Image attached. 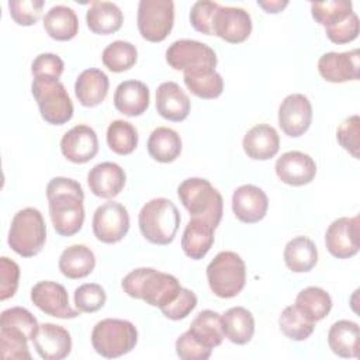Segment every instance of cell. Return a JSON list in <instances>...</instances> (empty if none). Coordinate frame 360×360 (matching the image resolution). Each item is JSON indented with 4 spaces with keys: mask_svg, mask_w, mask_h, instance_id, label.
I'll return each instance as SVG.
<instances>
[{
    "mask_svg": "<svg viewBox=\"0 0 360 360\" xmlns=\"http://www.w3.org/2000/svg\"><path fill=\"white\" fill-rule=\"evenodd\" d=\"M32 343L44 360H62L72 352L70 333L63 326L49 322L38 326Z\"/></svg>",
    "mask_w": 360,
    "mask_h": 360,
    "instance_id": "cell-18",
    "label": "cell"
},
{
    "mask_svg": "<svg viewBox=\"0 0 360 360\" xmlns=\"http://www.w3.org/2000/svg\"><path fill=\"white\" fill-rule=\"evenodd\" d=\"M214 231L215 228L210 222L201 218H191L181 236V248L186 256L193 260L202 259L214 245Z\"/></svg>",
    "mask_w": 360,
    "mask_h": 360,
    "instance_id": "cell-25",
    "label": "cell"
},
{
    "mask_svg": "<svg viewBox=\"0 0 360 360\" xmlns=\"http://www.w3.org/2000/svg\"><path fill=\"white\" fill-rule=\"evenodd\" d=\"M312 121V105L307 96L288 94L278 107V125L291 138L304 135Z\"/></svg>",
    "mask_w": 360,
    "mask_h": 360,
    "instance_id": "cell-14",
    "label": "cell"
},
{
    "mask_svg": "<svg viewBox=\"0 0 360 360\" xmlns=\"http://www.w3.org/2000/svg\"><path fill=\"white\" fill-rule=\"evenodd\" d=\"M183 73L184 84L194 96L205 100H212L222 94L224 80L222 76L215 69L201 68Z\"/></svg>",
    "mask_w": 360,
    "mask_h": 360,
    "instance_id": "cell-35",
    "label": "cell"
},
{
    "mask_svg": "<svg viewBox=\"0 0 360 360\" xmlns=\"http://www.w3.org/2000/svg\"><path fill=\"white\" fill-rule=\"evenodd\" d=\"M30 339L14 329L0 326V350L4 360H31V353L28 349Z\"/></svg>",
    "mask_w": 360,
    "mask_h": 360,
    "instance_id": "cell-41",
    "label": "cell"
},
{
    "mask_svg": "<svg viewBox=\"0 0 360 360\" xmlns=\"http://www.w3.org/2000/svg\"><path fill=\"white\" fill-rule=\"evenodd\" d=\"M269 208L266 193L253 184H243L232 194V211L245 224H255L264 218Z\"/></svg>",
    "mask_w": 360,
    "mask_h": 360,
    "instance_id": "cell-20",
    "label": "cell"
},
{
    "mask_svg": "<svg viewBox=\"0 0 360 360\" xmlns=\"http://www.w3.org/2000/svg\"><path fill=\"white\" fill-rule=\"evenodd\" d=\"M222 318L224 335L235 345H246L255 333V318L252 312L243 307L229 308Z\"/></svg>",
    "mask_w": 360,
    "mask_h": 360,
    "instance_id": "cell-30",
    "label": "cell"
},
{
    "mask_svg": "<svg viewBox=\"0 0 360 360\" xmlns=\"http://www.w3.org/2000/svg\"><path fill=\"white\" fill-rule=\"evenodd\" d=\"M274 169L283 183L295 187L311 183L316 174V165L314 159L300 150L283 153L277 159Z\"/></svg>",
    "mask_w": 360,
    "mask_h": 360,
    "instance_id": "cell-19",
    "label": "cell"
},
{
    "mask_svg": "<svg viewBox=\"0 0 360 360\" xmlns=\"http://www.w3.org/2000/svg\"><path fill=\"white\" fill-rule=\"evenodd\" d=\"M44 1L42 0H10L8 10L10 15L18 25H32L42 15Z\"/></svg>",
    "mask_w": 360,
    "mask_h": 360,
    "instance_id": "cell-44",
    "label": "cell"
},
{
    "mask_svg": "<svg viewBox=\"0 0 360 360\" xmlns=\"http://www.w3.org/2000/svg\"><path fill=\"white\" fill-rule=\"evenodd\" d=\"M136 22L143 39L162 42L173 28L174 3L172 0H141Z\"/></svg>",
    "mask_w": 360,
    "mask_h": 360,
    "instance_id": "cell-9",
    "label": "cell"
},
{
    "mask_svg": "<svg viewBox=\"0 0 360 360\" xmlns=\"http://www.w3.org/2000/svg\"><path fill=\"white\" fill-rule=\"evenodd\" d=\"M107 75L96 68L83 70L75 83V94L79 103L84 107H96L101 104L108 93Z\"/></svg>",
    "mask_w": 360,
    "mask_h": 360,
    "instance_id": "cell-26",
    "label": "cell"
},
{
    "mask_svg": "<svg viewBox=\"0 0 360 360\" xmlns=\"http://www.w3.org/2000/svg\"><path fill=\"white\" fill-rule=\"evenodd\" d=\"M278 326L280 330L291 340H305L308 339L314 329H315V322L308 321L297 308L295 305L285 307L283 312L278 316Z\"/></svg>",
    "mask_w": 360,
    "mask_h": 360,
    "instance_id": "cell-39",
    "label": "cell"
},
{
    "mask_svg": "<svg viewBox=\"0 0 360 360\" xmlns=\"http://www.w3.org/2000/svg\"><path fill=\"white\" fill-rule=\"evenodd\" d=\"M146 146L150 158L160 163H170L181 153V138L172 128L158 127L149 135Z\"/></svg>",
    "mask_w": 360,
    "mask_h": 360,
    "instance_id": "cell-34",
    "label": "cell"
},
{
    "mask_svg": "<svg viewBox=\"0 0 360 360\" xmlns=\"http://www.w3.org/2000/svg\"><path fill=\"white\" fill-rule=\"evenodd\" d=\"M188 330L198 343L211 350L219 346L225 338L222 318L218 312L211 309L198 312L197 316L191 321Z\"/></svg>",
    "mask_w": 360,
    "mask_h": 360,
    "instance_id": "cell-33",
    "label": "cell"
},
{
    "mask_svg": "<svg viewBox=\"0 0 360 360\" xmlns=\"http://www.w3.org/2000/svg\"><path fill=\"white\" fill-rule=\"evenodd\" d=\"M31 301L46 315L72 319L80 315V311L72 308L66 288L56 281H39L31 288Z\"/></svg>",
    "mask_w": 360,
    "mask_h": 360,
    "instance_id": "cell-13",
    "label": "cell"
},
{
    "mask_svg": "<svg viewBox=\"0 0 360 360\" xmlns=\"http://www.w3.org/2000/svg\"><path fill=\"white\" fill-rule=\"evenodd\" d=\"M207 280L211 291L217 297H236L246 283V266L243 259L231 250L219 252L207 266Z\"/></svg>",
    "mask_w": 360,
    "mask_h": 360,
    "instance_id": "cell-7",
    "label": "cell"
},
{
    "mask_svg": "<svg viewBox=\"0 0 360 360\" xmlns=\"http://www.w3.org/2000/svg\"><path fill=\"white\" fill-rule=\"evenodd\" d=\"M0 326L18 330L24 333L30 340H32L39 325L37 318L28 309L22 307H13L1 312Z\"/></svg>",
    "mask_w": 360,
    "mask_h": 360,
    "instance_id": "cell-42",
    "label": "cell"
},
{
    "mask_svg": "<svg viewBox=\"0 0 360 360\" xmlns=\"http://www.w3.org/2000/svg\"><path fill=\"white\" fill-rule=\"evenodd\" d=\"M65 63L55 53H39L31 63V73L38 80H59Z\"/></svg>",
    "mask_w": 360,
    "mask_h": 360,
    "instance_id": "cell-46",
    "label": "cell"
},
{
    "mask_svg": "<svg viewBox=\"0 0 360 360\" xmlns=\"http://www.w3.org/2000/svg\"><path fill=\"white\" fill-rule=\"evenodd\" d=\"M94 236L103 243L120 242L129 229V215L127 208L115 201L100 205L93 215Z\"/></svg>",
    "mask_w": 360,
    "mask_h": 360,
    "instance_id": "cell-11",
    "label": "cell"
},
{
    "mask_svg": "<svg viewBox=\"0 0 360 360\" xmlns=\"http://www.w3.org/2000/svg\"><path fill=\"white\" fill-rule=\"evenodd\" d=\"M149 89L141 80L121 82L114 93V107L124 115H142L149 107Z\"/></svg>",
    "mask_w": 360,
    "mask_h": 360,
    "instance_id": "cell-24",
    "label": "cell"
},
{
    "mask_svg": "<svg viewBox=\"0 0 360 360\" xmlns=\"http://www.w3.org/2000/svg\"><path fill=\"white\" fill-rule=\"evenodd\" d=\"M294 305L308 321L318 322L330 312L332 298L321 287H307L298 292Z\"/></svg>",
    "mask_w": 360,
    "mask_h": 360,
    "instance_id": "cell-36",
    "label": "cell"
},
{
    "mask_svg": "<svg viewBox=\"0 0 360 360\" xmlns=\"http://www.w3.org/2000/svg\"><path fill=\"white\" fill-rule=\"evenodd\" d=\"M359 49L349 52H328L318 60L319 75L330 83H343L360 77Z\"/></svg>",
    "mask_w": 360,
    "mask_h": 360,
    "instance_id": "cell-17",
    "label": "cell"
},
{
    "mask_svg": "<svg viewBox=\"0 0 360 360\" xmlns=\"http://www.w3.org/2000/svg\"><path fill=\"white\" fill-rule=\"evenodd\" d=\"M75 305L80 312H96L105 304L107 295L104 288L97 283H86L79 285L73 294Z\"/></svg>",
    "mask_w": 360,
    "mask_h": 360,
    "instance_id": "cell-43",
    "label": "cell"
},
{
    "mask_svg": "<svg viewBox=\"0 0 360 360\" xmlns=\"http://www.w3.org/2000/svg\"><path fill=\"white\" fill-rule=\"evenodd\" d=\"M121 287L127 295L142 300L150 307H158L159 309L170 304L181 288L174 276L152 267H139L132 270L122 278Z\"/></svg>",
    "mask_w": 360,
    "mask_h": 360,
    "instance_id": "cell-2",
    "label": "cell"
},
{
    "mask_svg": "<svg viewBox=\"0 0 360 360\" xmlns=\"http://www.w3.org/2000/svg\"><path fill=\"white\" fill-rule=\"evenodd\" d=\"M60 152L72 163H87L98 152L96 131L84 124L75 125L60 139Z\"/></svg>",
    "mask_w": 360,
    "mask_h": 360,
    "instance_id": "cell-16",
    "label": "cell"
},
{
    "mask_svg": "<svg viewBox=\"0 0 360 360\" xmlns=\"http://www.w3.org/2000/svg\"><path fill=\"white\" fill-rule=\"evenodd\" d=\"M325 34L333 44H338V45L354 41L359 35V17H357V14L353 11L352 14H349L347 17L340 20L339 22H336L330 27H326Z\"/></svg>",
    "mask_w": 360,
    "mask_h": 360,
    "instance_id": "cell-48",
    "label": "cell"
},
{
    "mask_svg": "<svg viewBox=\"0 0 360 360\" xmlns=\"http://www.w3.org/2000/svg\"><path fill=\"white\" fill-rule=\"evenodd\" d=\"M283 256L287 267L294 273H307L312 270L318 262L316 246L307 236H295L288 240Z\"/></svg>",
    "mask_w": 360,
    "mask_h": 360,
    "instance_id": "cell-31",
    "label": "cell"
},
{
    "mask_svg": "<svg viewBox=\"0 0 360 360\" xmlns=\"http://www.w3.org/2000/svg\"><path fill=\"white\" fill-rule=\"evenodd\" d=\"M86 22L91 32L98 35H110L121 28L124 14L115 3L93 1L86 13Z\"/></svg>",
    "mask_w": 360,
    "mask_h": 360,
    "instance_id": "cell-27",
    "label": "cell"
},
{
    "mask_svg": "<svg viewBox=\"0 0 360 360\" xmlns=\"http://www.w3.org/2000/svg\"><path fill=\"white\" fill-rule=\"evenodd\" d=\"M195 307H197V295L191 290L181 287L177 297L170 304L160 308V311L166 318L172 321H180L186 318Z\"/></svg>",
    "mask_w": 360,
    "mask_h": 360,
    "instance_id": "cell-49",
    "label": "cell"
},
{
    "mask_svg": "<svg viewBox=\"0 0 360 360\" xmlns=\"http://www.w3.org/2000/svg\"><path fill=\"white\" fill-rule=\"evenodd\" d=\"M58 266L65 277L83 278L94 270L96 256L86 245H72L62 252Z\"/></svg>",
    "mask_w": 360,
    "mask_h": 360,
    "instance_id": "cell-28",
    "label": "cell"
},
{
    "mask_svg": "<svg viewBox=\"0 0 360 360\" xmlns=\"http://www.w3.org/2000/svg\"><path fill=\"white\" fill-rule=\"evenodd\" d=\"M138 224L146 240L155 245H169L179 229L180 212L170 200L153 198L141 208Z\"/></svg>",
    "mask_w": 360,
    "mask_h": 360,
    "instance_id": "cell-4",
    "label": "cell"
},
{
    "mask_svg": "<svg viewBox=\"0 0 360 360\" xmlns=\"http://www.w3.org/2000/svg\"><path fill=\"white\" fill-rule=\"evenodd\" d=\"M49 215L60 236L77 233L84 222V193L82 186L68 177H53L46 186Z\"/></svg>",
    "mask_w": 360,
    "mask_h": 360,
    "instance_id": "cell-1",
    "label": "cell"
},
{
    "mask_svg": "<svg viewBox=\"0 0 360 360\" xmlns=\"http://www.w3.org/2000/svg\"><path fill=\"white\" fill-rule=\"evenodd\" d=\"M353 13V4L347 0H330L323 3H311V14L314 20L326 27H330Z\"/></svg>",
    "mask_w": 360,
    "mask_h": 360,
    "instance_id": "cell-40",
    "label": "cell"
},
{
    "mask_svg": "<svg viewBox=\"0 0 360 360\" xmlns=\"http://www.w3.org/2000/svg\"><path fill=\"white\" fill-rule=\"evenodd\" d=\"M20 267L18 264L3 256L0 257V300L6 301L11 298L18 288Z\"/></svg>",
    "mask_w": 360,
    "mask_h": 360,
    "instance_id": "cell-50",
    "label": "cell"
},
{
    "mask_svg": "<svg viewBox=\"0 0 360 360\" xmlns=\"http://www.w3.org/2000/svg\"><path fill=\"white\" fill-rule=\"evenodd\" d=\"M32 96L41 117L52 125H63L73 117V103L59 80H38L31 83Z\"/></svg>",
    "mask_w": 360,
    "mask_h": 360,
    "instance_id": "cell-8",
    "label": "cell"
},
{
    "mask_svg": "<svg viewBox=\"0 0 360 360\" xmlns=\"http://www.w3.org/2000/svg\"><path fill=\"white\" fill-rule=\"evenodd\" d=\"M44 28L46 34L56 41H69L79 31V20L76 13L68 6H53L44 17Z\"/></svg>",
    "mask_w": 360,
    "mask_h": 360,
    "instance_id": "cell-32",
    "label": "cell"
},
{
    "mask_svg": "<svg viewBox=\"0 0 360 360\" xmlns=\"http://www.w3.org/2000/svg\"><path fill=\"white\" fill-rule=\"evenodd\" d=\"M46 240V226L37 208H22L11 219L8 246L22 257L37 256Z\"/></svg>",
    "mask_w": 360,
    "mask_h": 360,
    "instance_id": "cell-5",
    "label": "cell"
},
{
    "mask_svg": "<svg viewBox=\"0 0 360 360\" xmlns=\"http://www.w3.org/2000/svg\"><path fill=\"white\" fill-rule=\"evenodd\" d=\"M360 134V118L359 115H350L339 125L336 131V138L340 146L347 150L354 159H359V139Z\"/></svg>",
    "mask_w": 360,
    "mask_h": 360,
    "instance_id": "cell-47",
    "label": "cell"
},
{
    "mask_svg": "<svg viewBox=\"0 0 360 360\" xmlns=\"http://www.w3.org/2000/svg\"><path fill=\"white\" fill-rule=\"evenodd\" d=\"M242 146L250 159L269 160L280 149V136L271 125L257 124L245 134Z\"/></svg>",
    "mask_w": 360,
    "mask_h": 360,
    "instance_id": "cell-23",
    "label": "cell"
},
{
    "mask_svg": "<svg viewBox=\"0 0 360 360\" xmlns=\"http://www.w3.org/2000/svg\"><path fill=\"white\" fill-rule=\"evenodd\" d=\"M325 245L328 252L338 259H349L360 249V219L342 217L335 219L326 229Z\"/></svg>",
    "mask_w": 360,
    "mask_h": 360,
    "instance_id": "cell-12",
    "label": "cell"
},
{
    "mask_svg": "<svg viewBox=\"0 0 360 360\" xmlns=\"http://www.w3.org/2000/svg\"><path fill=\"white\" fill-rule=\"evenodd\" d=\"M127 174L124 169L114 162H103L96 165L87 173L90 191L101 198L117 197L125 186Z\"/></svg>",
    "mask_w": 360,
    "mask_h": 360,
    "instance_id": "cell-21",
    "label": "cell"
},
{
    "mask_svg": "<svg viewBox=\"0 0 360 360\" xmlns=\"http://www.w3.org/2000/svg\"><path fill=\"white\" fill-rule=\"evenodd\" d=\"M138 59V51L135 45L128 41H114L107 45L101 53V60L104 66L114 72H125L131 69Z\"/></svg>",
    "mask_w": 360,
    "mask_h": 360,
    "instance_id": "cell-37",
    "label": "cell"
},
{
    "mask_svg": "<svg viewBox=\"0 0 360 360\" xmlns=\"http://www.w3.org/2000/svg\"><path fill=\"white\" fill-rule=\"evenodd\" d=\"M219 4L215 1L201 0L195 1L190 10V22L193 28L205 35H214L212 24Z\"/></svg>",
    "mask_w": 360,
    "mask_h": 360,
    "instance_id": "cell-45",
    "label": "cell"
},
{
    "mask_svg": "<svg viewBox=\"0 0 360 360\" xmlns=\"http://www.w3.org/2000/svg\"><path fill=\"white\" fill-rule=\"evenodd\" d=\"M214 35L229 44H240L252 32L250 14L240 7H222L215 13L212 24Z\"/></svg>",
    "mask_w": 360,
    "mask_h": 360,
    "instance_id": "cell-15",
    "label": "cell"
},
{
    "mask_svg": "<svg viewBox=\"0 0 360 360\" xmlns=\"http://www.w3.org/2000/svg\"><path fill=\"white\" fill-rule=\"evenodd\" d=\"M107 145L117 155H129L138 146L136 128L124 120L112 121L107 128Z\"/></svg>",
    "mask_w": 360,
    "mask_h": 360,
    "instance_id": "cell-38",
    "label": "cell"
},
{
    "mask_svg": "<svg viewBox=\"0 0 360 360\" xmlns=\"http://www.w3.org/2000/svg\"><path fill=\"white\" fill-rule=\"evenodd\" d=\"M177 195L191 218H201L214 228L219 225L224 212L222 195L207 179H186L180 183Z\"/></svg>",
    "mask_w": 360,
    "mask_h": 360,
    "instance_id": "cell-3",
    "label": "cell"
},
{
    "mask_svg": "<svg viewBox=\"0 0 360 360\" xmlns=\"http://www.w3.org/2000/svg\"><path fill=\"white\" fill-rule=\"evenodd\" d=\"M211 352V349L198 343L190 330L180 335L176 340V353L181 360H207Z\"/></svg>",
    "mask_w": 360,
    "mask_h": 360,
    "instance_id": "cell-51",
    "label": "cell"
},
{
    "mask_svg": "<svg viewBox=\"0 0 360 360\" xmlns=\"http://www.w3.org/2000/svg\"><path fill=\"white\" fill-rule=\"evenodd\" d=\"M138 342V330L132 322L117 318L98 321L91 332L93 349L103 357L115 359L129 353Z\"/></svg>",
    "mask_w": 360,
    "mask_h": 360,
    "instance_id": "cell-6",
    "label": "cell"
},
{
    "mask_svg": "<svg viewBox=\"0 0 360 360\" xmlns=\"http://www.w3.org/2000/svg\"><path fill=\"white\" fill-rule=\"evenodd\" d=\"M259 7H262L266 13H271V14H276V13H280L283 11L287 6H288V1L287 0H270V1H257Z\"/></svg>",
    "mask_w": 360,
    "mask_h": 360,
    "instance_id": "cell-52",
    "label": "cell"
},
{
    "mask_svg": "<svg viewBox=\"0 0 360 360\" xmlns=\"http://www.w3.org/2000/svg\"><path fill=\"white\" fill-rule=\"evenodd\" d=\"M156 110L165 120L180 122L190 112V98L176 82H165L156 90Z\"/></svg>",
    "mask_w": 360,
    "mask_h": 360,
    "instance_id": "cell-22",
    "label": "cell"
},
{
    "mask_svg": "<svg viewBox=\"0 0 360 360\" xmlns=\"http://www.w3.org/2000/svg\"><path fill=\"white\" fill-rule=\"evenodd\" d=\"M359 340L360 328L353 321H338L328 332V345L339 357H357Z\"/></svg>",
    "mask_w": 360,
    "mask_h": 360,
    "instance_id": "cell-29",
    "label": "cell"
},
{
    "mask_svg": "<svg viewBox=\"0 0 360 360\" xmlns=\"http://www.w3.org/2000/svg\"><path fill=\"white\" fill-rule=\"evenodd\" d=\"M166 62L174 70H195L217 66V55L207 44L195 39L174 41L166 49Z\"/></svg>",
    "mask_w": 360,
    "mask_h": 360,
    "instance_id": "cell-10",
    "label": "cell"
}]
</instances>
